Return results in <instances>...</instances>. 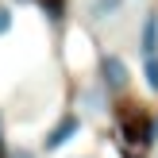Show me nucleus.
<instances>
[{"mask_svg":"<svg viewBox=\"0 0 158 158\" xmlns=\"http://www.w3.org/2000/svg\"><path fill=\"white\" fill-rule=\"evenodd\" d=\"M100 85L108 93H123L131 85V66L120 54H100Z\"/></svg>","mask_w":158,"mask_h":158,"instance_id":"obj_1","label":"nucleus"},{"mask_svg":"<svg viewBox=\"0 0 158 158\" xmlns=\"http://www.w3.org/2000/svg\"><path fill=\"white\" fill-rule=\"evenodd\" d=\"M77 131H81V116H77V112H66V116H62V120L54 123L50 131H46L43 147H46V151H62L69 139H77Z\"/></svg>","mask_w":158,"mask_h":158,"instance_id":"obj_2","label":"nucleus"},{"mask_svg":"<svg viewBox=\"0 0 158 158\" xmlns=\"http://www.w3.org/2000/svg\"><path fill=\"white\" fill-rule=\"evenodd\" d=\"M139 50H143L147 58H154V54H158V12H147L143 31H139Z\"/></svg>","mask_w":158,"mask_h":158,"instance_id":"obj_3","label":"nucleus"},{"mask_svg":"<svg viewBox=\"0 0 158 158\" xmlns=\"http://www.w3.org/2000/svg\"><path fill=\"white\" fill-rule=\"evenodd\" d=\"M123 4L127 0H89V15L93 19H116L123 12Z\"/></svg>","mask_w":158,"mask_h":158,"instance_id":"obj_4","label":"nucleus"},{"mask_svg":"<svg viewBox=\"0 0 158 158\" xmlns=\"http://www.w3.org/2000/svg\"><path fill=\"white\" fill-rule=\"evenodd\" d=\"M35 4L43 8V15L50 23H62V19H66V0H35Z\"/></svg>","mask_w":158,"mask_h":158,"instance_id":"obj_5","label":"nucleus"},{"mask_svg":"<svg viewBox=\"0 0 158 158\" xmlns=\"http://www.w3.org/2000/svg\"><path fill=\"white\" fill-rule=\"evenodd\" d=\"M143 81H147L151 93H158V54L154 58H143Z\"/></svg>","mask_w":158,"mask_h":158,"instance_id":"obj_6","label":"nucleus"},{"mask_svg":"<svg viewBox=\"0 0 158 158\" xmlns=\"http://www.w3.org/2000/svg\"><path fill=\"white\" fill-rule=\"evenodd\" d=\"M8 31H12V8L0 4V35H8Z\"/></svg>","mask_w":158,"mask_h":158,"instance_id":"obj_7","label":"nucleus"},{"mask_svg":"<svg viewBox=\"0 0 158 158\" xmlns=\"http://www.w3.org/2000/svg\"><path fill=\"white\" fill-rule=\"evenodd\" d=\"M4 158H35V151H27V147H12V151H4Z\"/></svg>","mask_w":158,"mask_h":158,"instance_id":"obj_8","label":"nucleus"},{"mask_svg":"<svg viewBox=\"0 0 158 158\" xmlns=\"http://www.w3.org/2000/svg\"><path fill=\"white\" fill-rule=\"evenodd\" d=\"M12 4H15V8H23V4H35V0H12Z\"/></svg>","mask_w":158,"mask_h":158,"instance_id":"obj_9","label":"nucleus"},{"mask_svg":"<svg viewBox=\"0 0 158 158\" xmlns=\"http://www.w3.org/2000/svg\"><path fill=\"white\" fill-rule=\"evenodd\" d=\"M0 147H4V131H0Z\"/></svg>","mask_w":158,"mask_h":158,"instance_id":"obj_10","label":"nucleus"}]
</instances>
